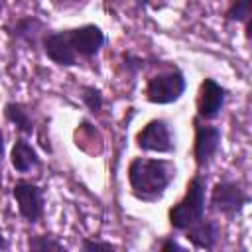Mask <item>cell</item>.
I'll return each instance as SVG.
<instances>
[{
  "mask_svg": "<svg viewBox=\"0 0 252 252\" xmlns=\"http://www.w3.org/2000/svg\"><path fill=\"white\" fill-rule=\"evenodd\" d=\"M37 163H39V158H37L35 150L26 140H18L12 148V165L18 171H28V169L35 167Z\"/></svg>",
  "mask_w": 252,
  "mask_h": 252,
  "instance_id": "12",
  "label": "cell"
},
{
  "mask_svg": "<svg viewBox=\"0 0 252 252\" xmlns=\"http://www.w3.org/2000/svg\"><path fill=\"white\" fill-rule=\"evenodd\" d=\"M138 146L148 152H171L175 148L169 126L163 120H152L138 134Z\"/></svg>",
  "mask_w": 252,
  "mask_h": 252,
  "instance_id": "5",
  "label": "cell"
},
{
  "mask_svg": "<svg viewBox=\"0 0 252 252\" xmlns=\"http://www.w3.org/2000/svg\"><path fill=\"white\" fill-rule=\"evenodd\" d=\"M69 43L73 51L81 57H93L104 43V33L96 26H81L77 30H69Z\"/></svg>",
  "mask_w": 252,
  "mask_h": 252,
  "instance_id": "7",
  "label": "cell"
},
{
  "mask_svg": "<svg viewBox=\"0 0 252 252\" xmlns=\"http://www.w3.org/2000/svg\"><path fill=\"white\" fill-rule=\"evenodd\" d=\"M173 175H175V167L163 159L136 158L128 167V179L134 195L150 203L158 201L165 193Z\"/></svg>",
  "mask_w": 252,
  "mask_h": 252,
  "instance_id": "1",
  "label": "cell"
},
{
  "mask_svg": "<svg viewBox=\"0 0 252 252\" xmlns=\"http://www.w3.org/2000/svg\"><path fill=\"white\" fill-rule=\"evenodd\" d=\"M43 49H45L47 57L51 61H55L57 65H75L77 63V53L73 51V47L69 43L67 32L47 33L43 37Z\"/></svg>",
  "mask_w": 252,
  "mask_h": 252,
  "instance_id": "10",
  "label": "cell"
},
{
  "mask_svg": "<svg viewBox=\"0 0 252 252\" xmlns=\"http://www.w3.org/2000/svg\"><path fill=\"white\" fill-rule=\"evenodd\" d=\"M0 12H2V4H0Z\"/></svg>",
  "mask_w": 252,
  "mask_h": 252,
  "instance_id": "24",
  "label": "cell"
},
{
  "mask_svg": "<svg viewBox=\"0 0 252 252\" xmlns=\"http://www.w3.org/2000/svg\"><path fill=\"white\" fill-rule=\"evenodd\" d=\"M2 156H4V136H2V130H0V161H2Z\"/></svg>",
  "mask_w": 252,
  "mask_h": 252,
  "instance_id": "21",
  "label": "cell"
},
{
  "mask_svg": "<svg viewBox=\"0 0 252 252\" xmlns=\"http://www.w3.org/2000/svg\"><path fill=\"white\" fill-rule=\"evenodd\" d=\"M83 250H114V246H112V244H108V242L85 240V242H83Z\"/></svg>",
  "mask_w": 252,
  "mask_h": 252,
  "instance_id": "19",
  "label": "cell"
},
{
  "mask_svg": "<svg viewBox=\"0 0 252 252\" xmlns=\"http://www.w3.org/2000/svg\"><path fill=\"white\" fill-rule=\"evenodd\" d=\"M161 250H179V252H183L185 248L183 246H179L177 242H173V240H167L163 246H161Z\"/></svg>",
  "mask_w": 252,
  "mask_h": 252,
  "instance_id": "20",
  "label": "cell"
},
{
  "mask_svg": "<svg viewBox=\"0 0 252 252\" xmlns=\"http://www.w3.org/2000/svg\"><path fill=\"white\" fill-rule=\"evenodd\" d=\"M51 4L59 10H73L85 4V0H51Z\"/></svg>",
  "mask_w": 252,
  "mask_h": 252,
  "instance_id": "18",
  "label": "cell"
},
{
  "mask_svg": "<svg viewBox=\"0 0 252 252\" xmlns=\"http://www.w3.org/2000/svg\"><path fill=\"white\" fill-rule=\"evenodd\" d=\"M185 91V79L177 69L165 71V73H158L156 77H152L148 81L146 87V96L150 102L156 104H167L177 100Z\"/></svg>",
  "mask_w": 252,
  "mask_h": 252,
  "instance_id": "3",
  "label": "cell"
},
{
  "mask_svg": "<svg viewBox=\"0 0 252 252\" xmlns=\"http://www.w3.org/2000/svg\"><path fill=\"white\" fill-rule=\"evenodd\" d=\"M14 197L18 201L20 213L30 220L35 222L39 220L41 213H43V197H41V189L33 183L28 181H20L14 185Z\"/></svg>",
  "mask_w": 252,
  "mask_h": 252,
  "instance_id": "6",
  "label": "cell"
},
{
  "mask_svg": "<svg viewBox=\"0 0 252 252\" xmlns=\"http://www.w3.org/2000/svg\"><path fill=\"white\" fill-rule=\"evenodd\" d=\"M140 2H144V4H146V2H148V0H140Z\"/></svg>",
  "mask_w": 252,
  "mask_h": 252,
  "instance_id": "23",
  "label": "cell"
},
{
  "mask_svg": "<svg viewBox=\"0 0 252 252\" xmlns=\"http://www.w3.org/2000/svg\"><path fill=\"white\" fill-rule=\"evenodd\" d=\"M203 211H205V183L199 177H195L189 181L185 197L169 211V220L175 228L185 230L187 226L203 219Z\"/></svg>",
  "mask_w": 252,
  "mask_h": 252,
  "instance_id": "2",
  "label": "cell"
},
{
  "mask_svg": "<svg viewBox=\"0 0 252 252\" xmlns=\"http://www.w3.org/2000/svg\"><path fill=\"white\" fill-rule=\"evenodd\" d=\"M213 207L224 215H234L238 213L246 203H248V195L244 193V189L234 183V181H220L215 185L213 189V199H211Z\"/></svg>",
  "mask_w": 252,
  "mask_h": 252,
  "instance_id": "4",
  "label": "cell"
},
{
  "mask_svg": "<svg viewBox=\"0 0 252 252\" xmlns=\"http://www.w3.org/2000/svg\"><path fill=\"white\" fill-rule=\"evenodd\" d=\"M224 104V89L213 81V79H205L199 91V98H197V108H199V116L201 118H215L220 108Z\"/></svg>",
  "mask_w": 252,
  "mask_h": 252,
  "instance_id": "8",
  "label": "cell"
},
{
  "mask_svg": "<svg viewBox=\"0 0 252 252\" xmlns=\"http://www.w3.org/2000/svg\"><path fill=\"white\" fill-rule=\"evenodd\" d=\"M41 28V24L35 20V18H26V20H22L20 24H18V28H16V35H20V37H24V39H28V41H33V35H35V32Z\"/></svg>",
  "mask_w": 252,
  "mask_h": 252,
  "instance_id": "16",
  "label": "cell"
},
{
  "mask_svg": "<svg viewBox=\"0 0 252 252\" xmlns=\"http://www.w3.org/2000/svg\"><path fill=\"white\" fill-rule=\"evenodd\" d=\"M195 159L199 165H205L211 161V158L217 154L219 144H220V132L215 126H207V124H199V120H195Z\"/></svg>",
  "mask_w": 252,
  "mask_h": 252,
  "instance_id": "9",
  "label": "cell"
},
{
  "mask_svg": "<svg viewBox=\"0 0 252 252\" xmlns=\"http://www.w3.org/2000/svg\"><path fill=\"white\" fill-rule=\"evenodd\" d=\"M83 102L89 106L91 112H98L100 106H102V94L98 89L94 87H83V94H81Z\"/></svg>",
  "mask_w": 252,
  "mask_h": 252,
  "instance_id": "15",
  "label": "cell"
},
{
  "mask_svg": "<svg viewBox=\"0 0 252 252\" xmlns=\"http://www.w3.org/2000/svg\"><path fill=\"white\" fill-rule=\"evenodd\" d=\"M0 248H6V242H4L2 238H0Z\"/></svg>",
  "mask_w": 252,
  "mask_h": 252,
  "instance_id": "22",
  "label": "cell"
},
{
  "mask_svg": "<svg viewBox=\"0 0 252 252\" xmlns=\"http://www.w3.org/2000/svg\"><path fill=\"white\" fill-rule=\"evenodd\" d=\"M30 248L32 250H57V252H63L65 246L59 244L57 240H51L47 236H35L30 240Z\"/></svg>",
  "mask_w": 252,
  "mask_h": 252,
  "instance_id": "17",
  "label": "cell"
},
{
  "mask_svg": "<svg viewBox=\"0 0 252 252\" xmlns=\"http://www.w3.org/2000/svg\"><path fill=\"white\" fill-rule=\"evenodd\" d=\"M187 230V238L197 246V248H205L211 250L215 240H217V226L211 220L199 219L197 222H193L191 226L185 228Z\"/></svg>",
  "mask_w": 252,
  "mask_h": 252,
  "instance_id": "11",
  "label": "cell"
},
{
  "mask_svg": "<svg viewBox=\"0 0 252 252\" xmlns=\"http://www.w3.org/2000/svg\"><path fill=\"white\" fill-rule=\"evenodd\" d=\"M4 114H6V118H8L12 124H16L24 134H32V132H33L32 120H30L28 112L24 110V106H20V104H16V102H10V104H6Z\"/></svg>",
  "mask_w": 252,
  "mask_h": 252,
  "instance_id": "13",
  "label": "cell"
},
{
  "mask_svg": "<svg viewBox=\"0 0 252 252\" xmlns=\"http://www.w3.org/2000/svg\"><path fill=\"white\" fill-rule=\"evenodd\" d=\"M250 2L252 0H234L232 6L226 12L228 20H236V22H246L248 26V18H250Z\"/></svg>",
  "mask_w": 252,
  "mask_h": 252,
  "instance_id": "14",
  "label": "cell"
}]
</instances>
